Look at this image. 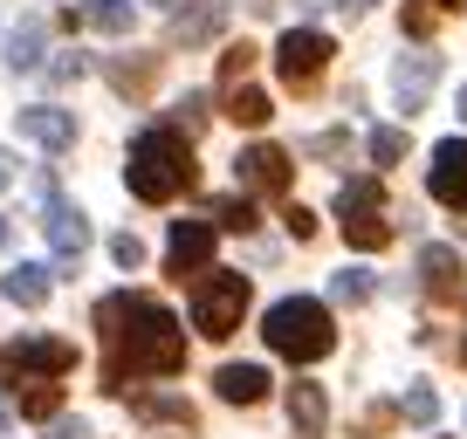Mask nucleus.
Here are the masks:
<instances>
[{"instance_id":"f3484780","label":"nucleus","mask_w":467,"mask_h":439,"mask_svg":"<svg viewBox=\"0 0 467 439\" xmlns=\"http://www.w3.org/2000/svg\"><path fill=\"white\" fill-rule=\"evenodd\" d=\"M420 281L440 302H461V254L453 248H420Z\"/></svg>"},{"instance_id":"9b49d317","label":"nucleus","mask_w":467,"mask_h":439,"mask_svg":"<svg viewBox=\"0 0 467 439\" xmlns=\"http://www.w3.org/2000/svg\"><path fill=\"white\" fill-rule=\"evenodd\" d=\"M234 179H241V192H268V199H282V192H289V151H282V145H248L241 158H234Z\"/></svg>"},{"instance_id":"393cba45","label":"nucleus","mask_w":467,"mask_h":439,"mask_svg":"<svg viewBox=\"0 0 467 439\" xmlns=\"http://www.w3.org/2000/svg\"><path fill=\"white\" fill-rule=\"evenodd\" d=\"M399 412H406L412 425H433L440 419V392H433V384H412V392L399 398Z\"/></svg>"},{"instance_id":"58836bf2","label":"nucleus","mask_w":467,"mask_h":439,"mask_svg":"<svg viewBox=\"0 0 467 439\" xmlns=\"http://www.w3.org/2000/svg\"><path fill=\"white\" fill-rule=\"evenodd\" d=\"M337 7H350V15H365V7H379V0H337Z\"/></svg>"},{"instance_id":"f257e3e1","label":"nucleus","mask_w":467,"mask_h":439,"mask_svg":"<svg viewBox=\"0 0 467 439\" xmlns=\"http://www.w3.org/2000/svg\"><path fill=\"white\" fill-rule=\"evenodd\" d=\"M103 330V392H131L138 378H172L186 371V330L159 295H103L97 302Z\"/></svg>"},{"instance_id":"412c9836","label":"nucleus","mask_w":467,"mask_h":439,"mask_svg":"<svg viewBox=\"0 0 467 439\" xmlns=\"http://www.w3.org/2000/svg\"><path fill=\"white\" fill-rule=\"evenodd\" d=\"M7 62H15V69H42V21H21V28L7 35Z\"/></svg>"},{"instance_id":"4c0bfd02","label":"nucleus","mask_w":467,"mask_h":439,"mask_svg":"<svg viewBox=\"0 0 467 439\" xmlns=\"http://www.w3.org/2000/svg\"><path fill=\"white\" fill-rule=\"evenodd\" d=\"M0 433H15V405L7 398H0Z\"/></svg>"},{"instance_id":"4468645a","label":"nucleus","mask_w":467,"mask_h":439,"mask_svg":"<svg viewBox=\"0 0 467 439\" xmlns=\"http://www.w3.org/2000/svg\"><path fill=\"white\" fill-rule=\"evenodd\" d=\"M42 234H48V248H56V261H76V254L89 248V220L56 192V199H42Z\"/></svg>"},{"instance_id":"72a5a7b5","label":"nucleus","mask_w":467,"mask_h":439,"mask_svg":"<svg viewBox=\"0 0 467 439\" xmlns=\"http://www.w3.org/2000/svg\"><path fill=\"white\" fill-rule=\"evenodd\" d=\"M282 220H289V234H296V240H309V234H317V213H309V206H289Z\"/></svg>"},{"instance_id":"a19ab883","label":"nucleus","mask_w":467,"mask_h":439,"mask_svg":"<svg viewBox=\"0 0 467 439\" xmlns=\"http://www.w3.org/2000/svg\"><path fill=\"white\" fill-rule=\"evenodd\" d=\"M0 248H7V220H0Z\"/></svg>"},{"instance_id":"a878e982","label":"nucleus","mask_w":467,"mask_h":439,"mask_svg":"<svg viewBox=\"0 0 467 439\" xmlns=\"http://www.w3.org/2000/svg\"><path fill=\"white\" fill-rule=\"evenodd\" d=\"M213 227L248 234V227H254V199H248V192H241V199H213Z\"/></svg>"},{"instance_id":"2f4dec72","label":"nucleus","mask_w":467,"mask_h":439,"mask_svg":"<svg viewBox=\"0 0 467 439\" xmlns=\"http://www.w3.org/2000/svg\"><path fill=\"white\" fill-rule=\"evenodd\" d=\"M42 69H48V83H83L89 62H83V56H56V62H42Z\"/></svg>"},{"instance_id":"2eb2a0df","label":"nucleus","mask_w":467,"mask_h":439,"mask_svg":"<svg viewBox=\"0 0 467 439\" xmlns=\"http://www.w3.org/2000/svg\"><path fill=\"white\" fill-rule=\"evenodd\" d=\"M289 425H296V439H323V425H330V398H323V384H309V378L289 384Z\"/></svg>"},{"instance_id":"79ce46f5","label":"nucleus","mask_w":467,"mask_h":439,"mask_svg":"<svg viewBox=\"0 0 467 439\" xmlns=\"http://www.w3.org/2000/svg\"><path fill=\"white\" fill-rule=\"evenodd\" d=\"M151 7H179V0H151Z\"/></svg>"},{"instance_id":"6e6552de","label":"nucleus","mask_w":467,"mask_h":439,"mask_svg":"<svg viewBox=\"0 0 467 439\" xmlns=\"http://www.w3.org/2000/svg\"><path fill=\"white\" fill-rule=\"evenodd\" d=\"M213 220H172V240H165V275H206V261H213Z\"/></svg>"},{"instance_id":"cd10ccee","label":"nucleus","mask_w":467,"mask_h":439,"mask_svg":"<svg viewBox=\"0 0 467 439\" xmlns=\"http://www.w3.org/2000/svg\"><path fill=\"white\" fill-rule=\"evenodd\" d=\"M330 295H337V302H350V309H358V302L371 295V275H365V268H344V275H330Z\"/></svg>"},{"instance_id":"9d476101","label":"nucleus","mask_w":467,"mask_h":439,"mask_svg":"<svg viewBox=\"0 0 467 439\" xmlns=\"http://www.w3.org/2000/svg\"><path fill=\"white\" fill-rule=\"evenodd\" d=\"M426 192L453 213H467V138H447L433 145V165H426Z\"/></svg>"},{"instance_id":"aec40b11","label":"nucleus","mask_w":467,"mask_h":439,"mask_svg":"<svg viewBox=\"0 0 467 439\" xmlns=\"http://www.w3.org/2000/svg\"><path fill=\"white\" fill-rule=\"evenodd\" d=\"M151 76H159V56H138V62H131V56H117V62H110V83L124 89V97H145Z\"/></svg>"},{"instance_id":"473e14b6","label":"nucleus","mask_w":467,"mask_h":439,"mask_svg":"<svg viewBox=\"0 0 467 439\" xmlns=\"http://www.w3.org/2000/svg\"><path fill=\"white\" fill-rule=\"evenodd\" d=\"M110 254H117V268H138V261H145V240H138V234H117Z\"/></svg>"},{"instance_id":"c85d7f7f","label":"nucleus","mask_w":467,"mask_h":439,"mask_svg":"<svg viewBox=\"0 0 467 439\" xmlns=\"http://www.w3.org/2000/svg\"><path fill=\"white\" fill-rule=\"evenodd\" d=\"M248 69H254V48H248V42H234L227 56H220V83H227V89L248 83Z\"/></svg>"},{"instance_id":"e433bc0d","label":"nucleus","mask_w":467,"mask_h":439,"mask_svg":"<svg viewBox=\"0 0 467 439\" xmlns=\"http://www.w3.org/2000/svg\"><path fill=\"white\" fill-rule=\"evenodd\" d=\"M15 186V158H7V151H0V192Z\"/></svg>"},{"instance_id":"7ed1b4c3","label":"nucleus","mask_w":467,"mask_h":439,"mask_svg":"<svg viewBox=\"0 0 467 439\" xmlns=\"http://www.w3.org/2000/svg\"><path fill=\"white\" fill-rule=\"evenodd\" d=\"M262 337H268V351L289 357V364H317V357H330L337 322H330V309H323L317 295H282L262 316Z\"/></svg>"},{"instance_id":"5701e85b","label":"nucleus","mask_w":467,"mask_h":439,"mask_svg":"<svg viewBox=\"0 0 467 439\" xmlns=\"http://www.w3.org/2000/svg\"><path fill=\"white\" fill-rule=\"evenodd\" d=\"M83 21L103 35H124L131 28V0H83Z\"/></svg>"},{"instance_id":"20e7f679","label":"nucleus","mask_w":467,"mask_h":439,"mask_svg":"<svg viewBox=\"0 0 467 439\" xmlns=\"http://www.w3.org/2000/svg\"><path fill=\"white\" fill-rule=\"evenodd\" d=\"M337 220H344V240L358 254L385 248L392 240V220H385V186L379 179H344L337 186Z\"/></svg>"},{"instance_id":"c9c22d12","label":"nucleus","mask_w":467,"mask_h":439,"mask_svg":"<svg viewBox=\"0 0 467 439\" xmlns=\"http://www.w3.org/2000/svg\"><path fill=\"white\" fill-rule=\"evenodd\" d=\"M48 439H89V433H83V419H56V425H48Z\"/></svg>"},{"instance_id":"37998d69","label":"nucleus","mask_w":467,"mask_h":439,"mask_svg":"<svg viewBox=\"0 0 467 439\" xmlns=\"http://www.w3.org/2000/svg\"><path fill=\"white\" fill-rule=\"evenodd\" d=\"M179 439H186V433H179Z\"/></svg>"},{"instance_id":"f8f14e48","label":"nucleus","mask_w":467,"mask_h":439,"mask_svg":"<svg viewBox=\"0 0 467 439\" xmlns=\"http://www.w3.org/2000/svg\"><path fill=\"white\" fill-rule=\"evenodd\" d=\"M220 28H227V0H192V7H172L165 42L172 48H200V42H213Z\"/></svg>"},{"instance_id":"4be33fe9","label":"nucleus","mask_w":467,"mask_h":439,"mask_svg":"<svg viewBox=\"0 0 467 439\" xmlns=\"http://www.w3.org/2000/svg\"><path fill=\"white\" fill-rule=\"evenodd\" d=\"M138 419H165V425H179V433H186V425H192V405H186V398H165V392H145V398H138Z\"/></svg>"},{"instance_id":"6ab92c4d","label":"nucleus","mask_w":467,"mask_h":439,"mask_svg":"<svg viewBox=\"0 0 467 439\" xmlns=\"http://www.w3.org/2000/svg\"><path fill=\"white\" fill-rule=\"evenodd\" d=\"M227 117H234V124H248V131H254V124H268V117H275V103H268L262 89L234 83V89H227Z\"/></svg>"},{"instance_id":"ea45409f","label":"nucleus","mask_w":467,"mask_h":439,"mask_svg":"<svg viewBox=\"0 0 467 439\" xmlns=\"http://www.w3.org/2000/svg\"><path fill=\"white\" fill-rule=\"evenodd\" d=\"M453 110H461V117H467V83H461V97H453Z\"/></svg>"},{"instance_id":"f03ea898","label":"nucleus","mask_w":467,"mask_h":439,"mask_svg":"<svg viewBox=\"0 0 467 439\" xmlns=\"http://www.w3.org/2000/svg\"><path fill=\"white\" fill-rule=\"evenodd\" d=\"M124 186L145 206H165L192 186V138L172 131V124H151V131L131 138V158H124Z\"/></svg>"},{"instance_id":"0eeeda50","label":"nucleus","mask_w":467,"mask_h":439,"mask_svg":"<svg viewBox=\"0 0 467 439\" xmlns=\"http://www.w3.org/2000/svg\"><path fill=\"white\" fill-rule=\"evenodd\" d=\"M330 56H337L330 35H317V28H289V35L275 42V76H282L289 89H309L323 69H330Z\"/></svg>"},{"instance_id":"a211bd4d","label":"nucleus","mask_w":467,"mask_h":439,"mask_svg":"<svg viewBox=\"0 0 467 439\" xmlns=\"http://www.w3.org/2000/svg\"><path fill=\"white\" fill-rule=\"evenodd\" d=\"M213 392L227 398V405H262V398H268V371L262 364H220Z\"/></svg>"},{"instance_id":"bb28decb","label":"nucleus","mask_w":467,"mask_h":439,"mask_svg":"<svg viewBox=\"0 0 467 439\" xmlns=\"http://www.w3.org/2000/svg\"><path fill=\"white\" fill-rule=\"evenodd\" d=\"M15 392H21V384H15ZM56 405H62L56 384H28V392H21V419H56Z\"/></svg>"},{"instance_id":"b1692460","label":"nucleus","mask_w":467,"mask_h":439,"mask_svg":"<svg viewBox=\"0 0 467 439\" xmlns=\"http://www.w3.org/2000/svg\"><path fill=\"white\" fill-rule=\"evenodd\" d=\"M365 151H371V165H399L406 158V131H399V124H379V131L365 138Z\"/></svg>"},{"instance_id":"423d86ee","label":"nucleus","mask_w":467,"mask_h":439,"mask_svg":"<svg viewBox=\"0 0 467 439\" xmlns=\"http://www.w3.org/2000/svg\"><path fill=\"white\" fill-rule=\"evenodd\" d=\"M76 371V343L62 337H15L0 343V378H21V384H56Z\"/></svg>"},{"instance_id":"7c9ffc66","label":"nucleus","mask_w":467,"mask_h":439,"mask_svg":"<svg viewBox=\"0 0 467 439\" xmlns=\"http://www.w3.org/2000/svg\"><path fill=\"white\" fill-rule=\"evenodd\" d=\"M447 7H461V0H412V7H406V35H426L433 15H447Z\"/></svg>"},{"instance_id":"ddd939ff","label":"nucleus","mask_w":467,"mask_h":439,"mask_svg":"<svg viewBox=\"0 0 467 439\" xmlns=\"http://www.w3.org/2000/svg\"><path fill=\"white\" fill-rule=\"evenodd\" d=\"M15 124H21V138H35L42 151H69L76 145V110H56V103H21Z\"/></svg>"},{"instance_id":"f704fd0d","label":"nucleus","mask_w":467,"mask_h":439,"mask_svg":"<svg viewBox=\"0 0 467 439\" xmlns=\"http://www.w3.org/2000/svg\"><path fill=\"white\" fill-rule=\"evenodd\" d=\"M309 151H317V158H337V151H344V131H323V138H309Z\"/></svg>"},{"instance_id":"c756f323","label":"nucleus","mask_w":467,"mask_h":439,"mask_svg":"<svg viewBox=\"0 0 467 439\" xmlns=\"http://www.w3.org/2000/svg\"><path fill=\"white\" fill-rule=\"evenodd\" d=\"M200 124H206V97L192 89V97H179V103H172V131H186V138H192Z\"/></svg>"},{"instance_id":"1a4fd4ad","label":"nucleus","mask_w":467,"mask_h":439,"mask_svg":"<svg viewBox=\"0 0 467 439\" xmlns=\"http://www.w3.org/2000/svg\"><path fill=\"white\" fill-rule=\"evenodd\" d=\"M433 83H440V56H433V48H406V56L392 62V97H399L406 117H420V110H426Z\"/></svg>"},{"instance_id":"39448f33","label":"nucleus","mask_w":467,"mask_h":439,"mask_svg":"<svg viewBox=\"0 0 467 439\" xmlns=\"http://www.w3.org/2000/svg\"><path fill=\"white\" fill-rule=\"evenodd\" d=\"M241 316H248V275L213 268V275L192 289V330L220 343V337H234V330H241Z\"/></svg>"},{"instance_id":"dca6fc26","label":"nucleus","mask_w":467,"mask_h":439,"mask_svg":"<svg viewBox=\"0 0 467 439\" xmlns=\"http://www.w3.org/2000/svg\"><path fill=\"white\" fill-rule=\"evenodd\" d=\"M48 281H56V268L21 261V268H7V275H0V295H7L15 309H42V302H48Z\"/></svg>"}]
</instances>
